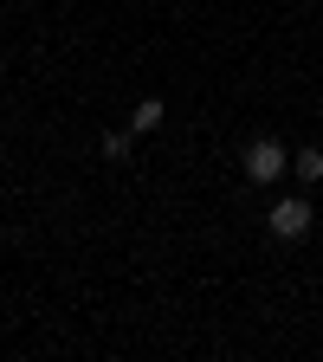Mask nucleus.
I'll list each match as a JSON object with an SVG mask.
<instances>
[{
    "label": "nucleus",
    "mask_w": 323,
    "mask_h": 362,
    "mask_svg": "<svg viewBox=\"0 0 323 362\" xmlns=\"http://www.w3.org/2000/svg\"><path fill=\"white\" fill-rule=\"evenodd\" d=\"M291 168V156H285V143H271V136H259V143L246 149V175L252 181H278Z\"/></svg>",
    "instance_id": "obj_1"
},
{
    "label": "nucleus",
    "mask_w": 323,
    "mask_h": 362,
    "mask_svg": "<svg viewBox=\"0 0 323 362\" xmlns=\"http://www.w3.org/2000/svg\"><path fill=\"white\" fill-rule=\"evenodd\" d=\"M265 226H271L278 240H304V233H310V201H278V207L265 214Z\"/></svg>",
    "instance_id": "obj_2"
},
{
    "label": "nucleus",
    "mask_w": 323,
    "mask_h": 362,
    "mask_svg": "<svg viewBox=\"0 0 323 362\" xmlns=\"http://www.w3.org/2000/svg\"><path fill=\"white\" fill-rule=\"evenodd\" d=\"M162 117H168V110H162V98H143V104L129 110V129H136V136H143V129H162Z\"/></svg>",
    "instance_id": "obj_3"
},
{
    "label": "nucleus",
    "mask_w": 323,
    "mask_h": 362,
    "mask_svg": "<svg viewBox=\"0 0 323 362\" xmlns=\"http://www.w3.org/2000/svg\"><path fill=\"white\" fill-rule=\"evenodd\" d=\"M291 175L298 181H323V149H298L291 156Z\"/></svg>",
    "instance_id": "obj_4"
},
{
    "label": "nucleus",
    "mask_w": 323,
    "mask_h": 362,
    "mask_svg": "<svg viewBox=\"0 0 323 362\" xmlns=\"http://www.w3.org/2000/svg\"><path fill=\"white\" fill-rule=\"evenodd\" d=\"M104 156H110V162H123V156H129V136H123V129H110V136H104Z\"/></svg>",
    "instance_id": "obj_5"
},
{
    "label": "nucleus",
    "mask_w": 323,
    "mask_h": 362,
    "mask_svg": "<svg viewBox=\"0 0 323 362\" xmlns=\"http://www.w3.org/2000/svg\"><path fill=\"white\" fill-rule=\"evenodd\" d=\"M0 78H7V59H0Z\"/></svg>",
    "instance_id": "obj_6"
}]
</instances>
